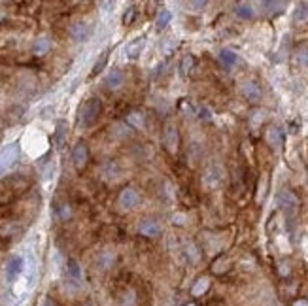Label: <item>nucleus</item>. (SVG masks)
<instances>
[{
  "instance_id": "1",
  "label": "nucleus",
  "mask_w": 308,
  "mask_h": 306,
  "mask_svg": "<svg viewBox=\"0 0 308 306\" xmlns=\"http://www.w3.org/2000/svg\"><path fill=\"white\" fill-rule=\"evenodd\" d=\"M223 180H225V170H223V167H221V165H218V163L208 165V167L204 168L202 178H201L202 187H204V189H208V191H215V189L223 183Z\"/></svg>"
},
{
  "instance_id": "2",
  "label": "nucleus",
  "mask_w": 308,
  "mask_h": 306,
  "mask_svg": "<svg viewBox=\"0 0 308 306\" xmlns=\"http://www.w3.org/2000/svg\"><path fill=\"white\" fill-rule=\"evenodd\" d=\"M102 112V102L99 99H89L85 100L80 108V125L81 127H91L95 121L99 119V115Z\"/></svg>"
},
{
  "instance_id": "3",
  "label": "nucleus",
  "mask_w": 308,
  "mask_h": 306,
  "mask_svg": "<svg viewBox=\"0 0 308 306\" xmlns=\"http://www.w3.org/2000/svg\"><path fill=\"white\" fill-rule=\"evenodd\" d=\"M17 159H19V146L17 144H8L2 147L0 149V176L6 174V170H10Z\"/></svg>"
},
{
  "instance_id": "4",
  "label": "nucleus",
  "mask_w": 308,
  "mask_h": 306,
  "mask_svg": "<svg viewBox=\"0 0 308 306\" xmlns=\"http://www.w3.org/2000/svg\"><path fill=\"white\" fill-rule=\"evenodd\" d=\"M138 200H140V195H138V191H136L134 187H125V189L119 193L117 204H119L121 210L129 212V210H133V208L138 204Z\"/></svg>"
},
{
  "instance_id": "5",
  "label": "nucleus",
  "mask_w": 308,
  "mask_h": 306,
  "mask_svg": "<svg viewBox=\"0 0 308 306\" xmlns=\"http://www.w3.org/2000/svg\"><path fill=\"white\" fill-rule=\"evenodd\" d=\"M240 95L248 100V102H259L261 97H263V91H261V87H259L257 81L246 80V81H242L240 83Z\"/></svg>"
},
{
  "instance_id": "6",
  "label": "nucleus",
  "mask_w": 308,
  "mask_h": 306,
  "mask_svg": "<svg viewBox=\"0 0 308 306\" xmlns=\"http://www.w3.org/2000/svg\"><path fill=\"white\" fill-rule=\"evenodd\" d=\"M72 161H74V167L78 168V170H83V168H85V165H87L89 161V149L83 142H78V144L74 146Z\"/></svg>"
},
{
  "instance_id": "7",
  "label": "nucleus",
  "mask_w": 308,
  "mask_h": 306,
  "mask_svg": "<svg viewBox=\"0 0 308 306\" xmlns=\"http://www.w3.org/2000/svg\"><path fill=\"white\" fill-rule=\"evenodd\" d=\"M276 200H278V204L288 213H293L299 210V199H297L291 191H280L278 197H276Z\"/></svg>"
},
{
  "instance_id": "8",
  "label": "nucleus",
  "mask_w": 308,
  "mask_h": 306,
  "mask_svg": "<svg viewBox=\"0 0 308 306\" xmlns=\"http://www.w3.org/2000/svg\"><path fill=\"white\" fill-rule=\"evenodd\" d=\"M265 140H267V144L272 147L274 151H278L282 147V144H284V133H282L280 127H276V125L267 127V131H265Z\"/></svg>"
},
{
  "instance_id": "9",
  "label": "nucleus",
  "mask_w": 308,
  "mask_h": 306,
  "mask_svg": "<svg viewBox=\"0 0 308 306\" xmlns=\"http://www.w3.org/2000/svg\"><path fill=\"white\" fill-rule=\"evenodd\" d=\"M138 234L146 238H157L161 234V225L155 220H142L138 223Z\"/></svg>"
},
{
  "instance_id": "10",
  "label": "nucleus",
  "mask_w": 308,
  "mask_h": 306,
  "mask_svg": "<svg viewBox=\"0 0 308 306\" xmlns=\"http://www.w3.org/2000/svg\"><path fill=\"white\" fill-rule=\"evenodd\" d=\"M165 146H167L168 153H178L180 149V134H178V129L174 125H168L165 129Z\"/></svg>"
},
{
  "instance_id": "11",
  "label": "nucleus",
  "mask_w": 308,
  "mask_h": 306,
  "mask_svg": "<svg viewBox=\"0 0 308 306\" xmlns=\"http://www.w3.org/2000/svg\"><path fill=\"white\" fill-rule=\"evenodd\" d=\"M123 81H125V76L121 72L119 68H114V70H110L106 76V80H104V85L110 89V91H115V89H119L123 85Z\"/></svg>"
},
{
  "instance_id": "12",
  "label": "nucleus",
  "mask_w": 308,
  "mask_h": 306,
  "mask_svg": "<svg viewBox=\"0 0 308 306\" xmlns=\"http://www.w3.org/2000/svg\"><path fill=\"white\" fill-rule=\"evenodd\" d=\"M89 36V27L87 23H83V21H78V23H74L72 27H70V38L74 42H85Z\"/></svg>"
},
{
  "instance_id": "13",
  "label": "nucleus",
  "mask_w": 308,
  "mask_h": 306,
  "mask_svg": "<svg viewBox=\"0 0 308 306\" xmlns=\"http://www.w3.org/2000/svg\"><path fill=\"white\" fill-rule=\"evenodd\" d=\"M21 270H23V259H21L19 255H14L12 259L8 261V265H6L8 280H10V282H14V280L21 274Z\"/></svg>"
},
{
  "instance_id": "14",
  "label": "nucleus",
  "mask_w": 308,
  "mask_h": 306,
  "mask_svg": "<svg viewBox=\"0 0 308 306\" xmlns=\"http://www.w3.org/2000/svg\"><path fill=\"white\" fill-rule=\"evenodd\" d=\"M235 14L240 17V19H246V21H250V19H254L255 17V6L252 4V2H238L235 6Z\"/></svg>"
},
{
  "instance_id": "15",
  "label": "nucleus",
  "mask_w": 308,
  "mask_h": 306,
  "mask_svg": "<svg viewBox=\"0 0 308 306\" xmlns=\"http://www.w3.org/2000/svg\"><path fill=\"white\" fill-rule=\"evenodd\" d=\"M293 60L297 67L308 70V44H302L301 47H297V51L293 55Z\"/></svg>"
},
{
  "instance_id": "16",
  "label": "nucleus",
  "mask_w": 308,
  "mask_h": 306,
  "mask_svg": "<svg viewBox=\"0 0 308 306\" xmlns=\"http://www.w3.org/2000/svg\"><path fill=\"white\" fill-rule=\"evenodd\" d=\"M49 49H51V40H49L47 36H40V38H36V42H34V46H33V53L34 55L42 57V55H46Z\"/></svg>"
},
{
  "instance_id": "17",
  "label": "nucleus",
  "mask_w": 308,
  "mask_h": 306,
  "mask_svg": "<svg viewBox=\"0 0 308 306\" xmlns=\"http://www.w3.org/2000/svg\"><path fill=\"white\" fill-rule=\"evenodd\" d=\"M220 63L225 68H233L238 63V55L233 49H221L220 51Z\"/></svg>"
},
{
  "instance_id": "18",
  "label": "nucleus",
  "mask_w": 308,
  "mask_h": 306,
  "mask_svg": "<svg viewBox=\"0 0 308 306\" xmlns=\"http://www.w3.org/2000/svg\"><path fill=\"white\" fill-rule=\"evenodd\" d=\"M208 289H210V278L201 276V278L193 284V287H191V295H193V297H202Z\"/></svg>"
},
{
  "instance_id": "19",
  "label": "nucleus",
  "mask_w": 308,
  "mask_h": 306,
  "mask_svg": "<svg viewBox=\"0 0 308 306\" xmlns=\"http://www.w3.org/2000/svg\"><path fill=\"white\" fill-rule=\"evenodd\" d=\"M127 125L133 127V129H136V131H142L144 127H146V121H144V115H142L140 112H129L127 113Z\"/></svg>"
},
{
  "instance_id": "20",
  "label": "nucleus",
  "mask_w": 308,
  "mask_h": 306,
  "mask_svg": "<svg viewBox=\"0 0 308 306\" xmlns=\"http://www.w3.org/2000/svg\"><path fill=\"white\" fill-rule=\"evenodd\" d=\"M293 21L297 25H302L308 21V2H299L293 12Z\"/></svg>"
},
{
  "instance_id": "21",
  "label": "nucleus",
  "mask_w": 308,
  "mask_h": 306,
  "mask_svg": "<svg viewBox=\"0 0 308 306\" xmlns=\"http://www.w3.org/2000/svg\"><path fill=\"white\" fill-rule=\"evenodd\" d=\"M67 270H68V276H70L74 282H80L81 280V266L76 259H68Z\"/></svg>"
},
{
  "instance_id": "22",
  "label": "nucleus",
  "mask_w": 308,
  "mask_h": 306,
  "mask_svg": "<svg viewBox=\"0 0 308 306\" xmlns=\"http://www.w3.org/2000/svg\"><path fill=\"white\" fill-rule=\"evenodd\" d=\"M170 21H172V14L168 10H161L159 15H157V21H155V28L163 30V28H167L170 25Z\"/></svg>"
},
{
  "instance_id": "23",
  "label": "nucleus",
  "mask_w": 308,
  "mask_h": 306,
  "mask_svg": "<svg viewBox=\"0 0 308 306\" xmlns=\"http://www.w3.org/2000/svg\"><path fill=\"white\" fill-rule=\"evenodd\" d=\"M142 46H144V38H136V40L131 42V44L127 46L125 53H127L131 59H136V57L140 55V51H142Z\"/></svg>"
},
{
  "instance_id": "24",
  "label": "nucleus",
  "mask_w": 308,
  "mask_h": 306,
  "mask_svg": "<svg viewBox=\"0 0 308 306\" xmlns=\"http://www.w3.org/2000/svg\"><path fill=\"white\" fill-rule=\"evenodd\" d=\"M65 138H67V123L59 121L57 127H55V144H57V147H63Z\"/></svg>"
},
{
  "instance_id": "25",
  "label": "nucleus",
  "mask_w": 308,
  "mask_h": 306,
  "mask_svg": "<svg viewBox=\"0 0 308 306\" xmlns=\"http://www.w3.org/2000/svg\"><path fill=\"white\" fill-rule=\"evenodd\" d=\"M265 8V14L267 15H276L284 12V8H286V2H263L261 4Z\"/></svg>"
},
{
  "instance_id": "26",
  "label": "nucleus",
  "mask_w": 308,
  "mask_h": 306,
  "mask_svg": "<svg viewBox=\"0 0 308 306\" xmlns=\"http://www.w3.org/2000/svg\"><path fill=\"white\" fill-rule=\"evenodd\" d=\"M108 55H110V51H104V53L101 55V59L95 63L93 70H91V76H97V74H101L102 70H104V67H106L108 63Z\"/></svg>"
},
{
  "instance_id": "27",
  "label": "nucleus",
  "mask_w": 308,
  "mask_h": 306,
  "mask_svg": "<svg viewBox=\"0 0 308 306\" xmlns=\"http://www.w3.org/2000/svg\"><path fill=\"white\" fill-rule=\"evenodd\" d=\"M263 119H265V110H257V112L252 113V117H250V125L255 129V127L261 125Z\"/></svg>"
},
{
  "instance_id": "28",
  "label": "nucleus",
  "mask_w": 308,
  "mask_h": 306,
  "mask_svg": "<svg viewBox=\"0 0 308 306\" xmlns=\"http://www.w3.org/2000/svg\"><path fill=\"white\" fill-rule=\"evenodd\" d=\"M186 252H188V257L191 263H197V261L201 259V253H199V250H197L195 244H188V246H186Z\"/></svg>"
},
{
  "instance_id": "29",
  "label": "nucleus",
  "mask_w": 308,
  "mask_h": 306,
  "mask_svg": "<svg viewBox=\"0 0 308 306\" xmlns=\"http://www.w3.org/2000/svg\"><path fill=\"white\" fill-rule=\"evenodd\" d=\"M229 268V261L227 259H218L214 263V266H212V270H214L215 274H221V272H225Z\"/></svg>"
},
{
  "instance_id": "30",
  "label": "nucleus",
  "mask_w": 308,
  "mask_h": 306,
  "mask_svg": "<svg viewBox=\"0 0 308 306\" xmlns=\"http://www.w3.org/2000/svg\"><path fill=\"white\" fill-rule=\"evenodd\" d=\"M170 221H172V225H186L188 223V216L186 213H181V212H176L172 213V218H170Z\"/></svg>"
},
{
  "instance_id": "31",
  "label": "nucleus",
  "mask_w": 308,
  "mask_h": 306,
  "mask_svg": "<svg viewBox=\"0 0 308 306\" xmlns=\"http://www.w3.org/2000/svg\"><path fill=\"white\" fill-rule=\"evenodd\" d=\"M193 63H195L193 55H186V57L181 59V72L188 74L189 70H191V67H193Z\"/></svg>"
},
{
  "instance_id": "32",
  "label": "nucleus",
  "mask_w": 308,
  "mask_h": 306,
  "mask_svg": "<svg viewBox=\"0 0 308 306\" xmlns=\"http://www.w3.org/2000/svg\"><path fill=\"white\" fill-rule=\"evenodd\" d=\"M134 17H136V8L131 6L127 12H125V15H123V25H131L134 21Z\"/></svg>"
},
{
  "instance_id": "33",
  "label": "nucleus",
  "mask_w": 308,
  "mask_h": 306,
  "mask_svg": "<svg viewBox=\"0 0 308 306\" xmlns=\"http://www.w3.org/2000/svg\"><path fill=\"white\" fill-rule=\"evenodd\" d=\"M199 117H201L202 121H212L214 119V113H212L210 108H201V110H199Z\"/></svg>"
},
{
  "instance_id": "34",
  "label": "nucleus",
  "mask_w": 308,
  "mask_h": 306,
  "mask_svg": "<svg viewBox=\"0 0 308 306\" xmlns=\"http://www.w3.org/2000/svg\"><path fill=\"white\" fill-rule=\"evenodd\" d=\"M188 6L191 8V10H195V12H201L202 8L208 6V2H204V0H193V2H189Z\"/></svg>"
},
{
  "instance_id": "35",
  "label": "nucleus",
  "mask_w": 308,
  "mask_h": 306,
  "mask_svg": "<svg viewBox=\"0 0 308 306\" xmlns=\"http://www.w3.org/2000/svg\"><path fill=\"white\" fill-rule=\"evenodd\" d=\"M112 261H114V255H112V253H104V257H102V268H108V266L112 265Z\"/></svg>"
},
{
  "instance_id": "36",
  "label": "nucleus",
  "mask_w": 308,
  "mask_h": 306,
  "mask_svg": "<svg viewBox=\"0 0 308 306\" xmlns=\"http://www.w3.org/2000/svg\"><path fill=\"white\" fill-rule=\"evenodd\" d=\"M68 218H70V208L67 204H63L60 206V220H68Z\"/></svg>"
},
{
  "instance_id": "37",
  "label": "nucleus",
  "mask_w": 308,
  "mask_h": 306,
  "mask_svg": "<svg viewBox=\"0 0 308 306\" xmlns=\"http://www.w3.org/2000/svg\"><path fill=\"white\" fill-rule=\"evenodd\" d=\"M293 306H308V300H306V299H299V300H295Z\"/></svg>"
},
{
  "instance_id": "38",
  "label": "nucleus",
  "mask_w": 308,
  "mask_h": 306,
  "mask_svg": "<svg viewBox=\"0 0 308 306\" xmlns=\"http://www.w3.org/2000/svg\"><path fill=\"white\" fill-rule=\"evenodd\" d=\"M42 306H57V304H55V302H53L51 299H46L44 302H42Z\"/></svg>"
},
{
  "instance_id": "39",
  "label": "nucleus",
  "mask_w": 308,
  "mask_h": 306,
  "mask_svg": "<svg viewBox=\"0 0 308 306\" xmlns=\"http://www.w3.org/2000/svg\"><path fill=\"white\" fill-rule=\"evenodd\" d=\"M186 306H197V304H195V302H188Z\"/></svg>"
},
{
  "instance_id": "40",
  "label": "nucleus",
  "mask_w": 308,
  "mask_h": 306,
  "mask_svg": "<svg viewBox=\"0 0 308 306\" xmlns=\"http://www.w3.org/2000/svg\"><path fill=\"white\" fill-rule=\"evenodd\" d=\"M2 19H4V14H0V21H2Z\"/></svg>"
}]
</instances>
